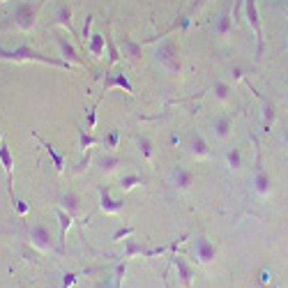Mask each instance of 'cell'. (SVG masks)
Returning <instances> with one entry per match:
<instances>
[{"label": "cell", "instance_id": "26", "mask_svg": "<svg viewBox=\"0 0 288 288\" xmlns=\"http://www.w3.org/2000/svg\"><path fill=\"white\" fill-rule=\"evenodd\" d=\"M212 90H214V97L219 99V102H228V99H231V92H233L226 81H217Z\"/></svg>", "mask_w": 288, "mask_h": 288}, {"label": "cell", "instance_id": "31", "mask_svg": "<svg viewBox=\"0 0 288 288\" xmlns=\"http://www.w3.org/2000/svg\"><path fill=\"white\" fill-rule=\"evenodd\" d=\"M138 148L143 152L145 159H152V141L148 136H138Z\"/></svg>", "mask_w": 288, "mask_h": 288}, {"label": "cell", "instance_id": "11", "mask_svg": "<svg viewBox=\"0 0 288 288\" xmlns=\"http://www.w3.org/2000/svg\"><path fill=\"white\" fill-rule=\"evenodd\" d=\"M173 265L178 270V277H180L182 286L184 288H191V279H194V267L187 263V258L184 256H175L173 258Z\"/></svg>", "mask_w": 288, "mask_h": 288}, {"label": "cell", "instance_id": "23", "mask_svg": "<svg viewBox=\"0 0 288 288\" xmlns=\"http://www.w3.org/2000/svg\"><path fill=\"white\" fill-rule=\"evenodd\" d=\"M122 164L120 157H115V155H104V157H99L97 166L104 171V173H111V171H115V168Z\"/></svg>", "mask_w": 288, "mask_h": 288}, {"label": "cell", "instance_id": "27", "mask_svg": "<svg viewBox=\"0 0 288 288\" xmlns=\"http://www.w3.org/2000/svg\"><path fill=\"white\" fill-rule=\"evenodd\" d=\"M97 143H102V138L92 136L90 131H81V134H79V145H81L83 150H90L92 145H97Z\"/></svg>", "mask_w": 288, "mask_h": 288}, {"label": "cell", "instance_id": "16", "mask_svg": "<svg viewBox=\"0 0 288 288\" xmlns=\"http://www.w3.org/2000/svg\"><path fill=\"white\" fill-rule=\"evenodd\" d=\"M111 88H122L125 92H134V88H131V83H129L127 74H122V72H118V74H108L106 81H104V90H111Z\"/></svg>", "mask_w": 288, "mask_h": 288}, {"label": "cell", "instance_id": "4", "mask_svg": "<svg viewBox=\"0 0 288 288\" xmlns=\"http://www.w3.org/2000/svg\"><path fill=\"white\" fill-rule=\"evenodd\" d=\"M244 16H247L249 26L254 28V32H256V39H258L256 58H261V53H263V30H261V16H258L256 0H244Z\"/></svg>", "mask_w": 288, "mask_h": 288}, {"label": "cell", "instance_id": "17", "mask_svg": "<svg viewBox=\"0 0 288 288\" xmlns=\"http://www.w3.org/2000/svg\"><path fill=\"white\" fill-rule=\"evenodd\" d=\"M231 32H233V16H231V9H226V12L217 19V23H214V35L221 39H226Z\"/></svg>", "mask_w": 288, "mask_h": 288}, {"label": "cell", "instance_id": "6", "mask_svg": "<svg viewBox=\"0 0 288 288\" xmlns=\"http://www.w3.org/2000/svg\"><path fill=\"white\" fill-rule=\"evenodd\" d=\"M194 251H196V258L198 263H203V265H210L214 263V258H217V247H214L208 237H196V242H194Z\"/></svg>", "mask_w": 288, "mask_h": 288}, {"label": "cell", "instance_id": "2", "mask_svg": "<svg viewBox=\"0 0 288 288\" xmlns=\"http://www.w3.org/2000/svg\"><path fill=\"white\" fill-rule=\"evenodd\" d=\"M157 62H159L161 67H166L168 72H173L178 74L182 69V60H180V49L175 44L173 39H164L157 49Z\"/></svg>", "mask_w": 288, "mask_h": 288}, {"label": "cell", "instance_id": "21", "mask_svg": "<svg viewBox=\"0 0 288 288\" xmlns=\"http://www.w3.org/2000/svg\"><path fill=\"white\" fill-rule=\"evenodd\" d=\"M189 152L196 159H208V157H210V148H208V143H205V138L201 136V134H196V136L191 138Z\"/></svg>", "mask_w": 288, "mask_h": 288}, {"label": "cell", "instance_id": "30", "mask_svg": "<svg viewBox=\"0 0 288 288\" xmlns=\"http://www.w3.org/2000/svg\"><path fill=\"white\" fill-rule=\"evenodd\" d=\"M274 118H277V108H274L270 102H265V104H263V120H265V127L272 125Z\"/></svg>", "mask_w": 288, "mask_h": 288}, {"label": "cell", "instance_id": "18", "mask_svg": "<svg viewBox=\"0 0 288 288\" xmlns=\"http://www.w3.org/2000/svg\"><path fill=\"white\" fill-rule=\"evenodd\" d=\"M32 134H35V131H32ZM35 138H37L39 143H42V148H44V150L49 152V157L53 159V166H55V171H58V173H60V175L65 173V155H62V152H58V150H55V148H53V145H51V143H46L44 138H39L37 134H35Z\"/></svg>", "mask_w": 288, "mask_h": 288}, {"label": "cell", "instance_id": "35", "mask_svg": "<svg viewBox=\"0 0 288 288\" xmlns=\"http://www.w3.org/2000/svg\"><path fill=\"white\" fill-rule=\"evenodd\" d=\"M14 208H16V212L21 214V217H26V214L30 212V205L26 203V201H21V198H19V201H14Z\"/></svg>", "mask_w": 288, "mask_h": 288}, {"label": "cell", "instance_id": "38", "mask_svg": "<svg viewBox=\"0 0 288 288\" xmlns=\"http://www.w3.org/2000/svg\"><path fill=\"white\" fill-rule=\"evenodd\" d=\"M270 279H272V272H270L267 267H265V270H261V279H258V281L265 286V284H270Z\"/></svg>", "mask_w": 288, "mask_h": 288}, {"label": "cell", "instance_id": "42", "mask_svg": "<svg viewBox=\"0 0 288 288\" xmlns=\"http://www.w3.org/2000/svg\"><path fill=\"white\" fill-rule=\"evenodd\" d=\"M0 143H2V131H0Z\"/></svg>", "mask_w": 288, "mask_h": 288}, {"label": "cell", "instance_id": "33", "mask_svg": "<svg viewBox=\"0 0 288 288\" xmlns=\"http://www.w3.org/2000/svg\"><path fill=\"white\" fill-rule=\"evenodd\" d=\"M134 231H136V228H134V226L118 228V231H115V233H113V240H115V242H120V240H125V237H129V235L134 233Z\"/></svg>", "mask_w": 288, "mask_h": 288}, {"label": "cell", "instance_id": "9", "mask_svg": "<svg viewBox=\"0 0 288 288\" xmlns=\"http://www.w3.org/2000/svg\"><path fill=\"white\" fill-rule=\"evenodd\" d=\"M99 208H102L106 214H120L122 208H125V203L111 198V194H108L106 187H99Z\"/></svg>", "mask_w": 288, "mask_h": 288}, {"label": "cell", "instance_id": "12", "mask_svg": "<svg viewBox=\"0 0 288 288\" xmlns=\"http://www.w3.org/2000/svg\"><path fill=\"white\" fill-rule=\"evenodd\" d=\"M60 208L62 210H67L72 217H76V214H81V196L76 194V191H65L60 196Z\"/></svg>", "mask_w": 288, "mask_h": 288}, {"label": "cell", "instance_id": "19", "mask_svg": "<svg viewBox=\"0 0 288 288\" xmlns=\"http://www.w3.org/2000/svg\"><path fill=\"white\" fill-rule=\"evenodd\" d=\"M231 129H233V122L228 115H219V118H214L212 122V134L217 138H228L231 136Z\"/></svg>", "mask_w": 288, "mask_h": 288}, {"label": "cell", "instance_id": "37", "mask_svg": "<svg viewBox=\"0 0 288 288\" xmlns=\"http://www.w3.org/2000/svg\"><path fill=\"white\" fill-rule=\"evenodd\" d=\"M92 19H95V16H88V19H85L83 32H81V35H83V42H85V44H88V39H90V26H92Z\"/></svg>", "mask_w": 288, "mask_h": 288}, {"label": "cell", "instance_id": "3", "mask_svg": "<svg viewBox=\"0 0 288 288\" xmlns=\"http://www.w3.org/2000/svg\"><path fill=\"white\" fill-rule=\"evenodd\" d=\"M37 12H39V2H16L14 7V23L21 28L23 32H28L35 28V21H37Z\"/></svg>", "mask_w": 288, "mask_h": 288}, {"label": "cell", "instance_id": "8", "mask_svg": "<svg viewBox=\"0 0 288 288\" xmlns=\"http://www.w3.org/2000/svg\"><path fill=\"white\" fill-rule=\"evenodd\" d=\"M168 247H157V249H145L143 244L134 242V240H125V258H134V256H159L164 254Z\"/></svg>", "mask_w": 288, "mask_h": 288}, {"label": "cell", "instance_id": "22", "mask_svg": "<svg viewBox=\"0 0 288 288\" xmlns=\"http://www.w3.org/2000/svg\"><path fill=\"white\" fill-rule=\"evenodd\" d=\"M55 214H58V221H60V244H65V237H67V231L72 226L74 217L67 210H62V208H55Z\"/></svg>", "mask_w": 288, "mask_h": 288}, {"label": "cell", "instance_id": "36", "mask_svg": "<svg viewBox=\"0 0 288 288\" xmlns=\"http://www.w3.org/2000/svg\"><path fill=\"white\" fill-rule=\"evenodd\" d=\"M95 125H97V104H95V106L88 111V131H90Z\"/></svg>", "mask_w": 288, "mask_h": 288}, {"label": "cell", "instance_id": "40", "mask_svg": "<svg viewBox=\"0 0 288 288\" xmlns=\"http://www.w3.org/2000/svg\"><path fill=\"white\" fill-rule=\"evenodd\" d=\"M180 143V136H178V134H173V136H171V145H178Z\"/></svg>", "mask_w": 288, "mask_h": 288}, {"label": "cell", "instance_id": "32", "mask_svg": "<svg viewBox=\"0 0 288 288\" xmlns=\"http://www.w3.org/2000/svg\"><path fill=\"white\" fill-rule=\"evenodd\" d=\"M106 44H108V67H111V65H115V62L120 60V53H118V46L111 39H106Z\"/></svg>", "mask_w": 288, "mask_h": 288}, {"label": "cell", "instance_id": "5", "mask_svg": "<svg viewBox=\"0 0 288 288\" xmlns=\"http://www.w3.org/2000/svg\"><path fill=\"white\" fill-rule=\"evenodd\" d=\"M55 44H58V49H60V55L62 60H67L69 65L74 62V65H79V67H88V62H85V58H81V53L76 51V46L69 42L67 37H55Z\"/></svg>", "mask_w": 288, "mask_h": 288}, {"label": "cell", "instance_id": "20", "mask_svg": "<svg viewBox=\"0 0 288 288\" xmlns=\"http://www.w3.org/2000/svg\"><path fill=\"white\" fill-rule=\"evenodd\" d=\"M120 44H122V53L127 55L129 60H131V62H141V44H138V42H134L131 37H127V35H125Z\"/></svg>", "mask_w": 288, "mask_h": 288}, {"label": "cell", "instance_id": "44", "mask_svg": "<svg viewBox=\"0 0 288 288\" xmlns=\"http://www.w3.org/2000/svg\"><path fill=\"white\" fill-rule=\"evenodd\" d=\"M0 2H5V0H0Z\"/></svg>", "mask_w": 288, "mask_h": 288}, {"label": "cell", "instance_id": "41", "mask_svg": "<svg viewBox=\"0 0 288 288\" xmlns=\"http://www.w3.org/2000/svg\"><path fill=\"white\" fill-rule=\"evenodd\" d=\"M284 138H286V145H288V129H286V134H284Z\"/></svg>", "mask_w": 288, "mask_h": 288}, {"label": "cell", "instance_id": "10", "mask_svg": "<svg viewBox=\"0 0 288 288\" xmlns=\"http://www.w3.org/2000/svg\"><path fill=\"white\" fill-rule=\"evenodd\" d=\"M254 187L261 196H267L270 189H272V180H270V173H267L265 168L261 166V159L256 164V173H254Z\"/></svg>", "mask_w": 288, "mask_h": 288}, {"label": "cell", "instance_id": "1", "mask_svg": "<svg viewBox=\"0 0 288 288\" xmlns=\"http://www.w3.org/2000/svg\"><path fill=\"white\" fill-rule=\"evenodd\" d=\"M0 60H9V62H44V65H53V67H62V69H69L72 65H69L67 60H53V58H46V55H42L39 51H35V49H30V46H19V49H12V51H2L0 49Z\"/></svg>", "mask_w": 288, "mask_h": 288}, {"label": "cell", "instance_id": "25", "mask_svg": "<svg viewBox=\"0 0 288 288\" xmlns=\"http://www.w3.org/2000/svg\"><path fill=\"white\" fill-rule=\"evenodd\" d=\"M226 161L233 171L242 168V152H240V148H231V150L226 152Z\"/></svg>", "mask_w": 288, "mask_h": 288}, {"label": "cell", "instance_id": "39", "mask_svg": "<svg viewBox=\"0 0 288 288\" xmlns=\"http://www.w3.org/2000/svg\"><path fill=\"white\" fill-rule=\"evenodd\" d=\"M88 161H90V155H85V159L79 164V168H76V173H83V168H88Z\"/></svg>", "mask_w": 288, "mask_h": 288}, {"label": "cell", "instance_id": "15", "mask_svg": "<svg viewBox=\"0 0 288 288\" xmlns=\"http://www.w3.org/2000/svg\"><path fill=\"white\" fill-rule=\"evenodd\" d=\"M88 51H90V55L95 58V60H102L104 58V49H106V37L102 35V32H95V35H90V39H88Z\"/></svg>", "mask_w": 288, "mask_h": 288}, {"label": "cell", "instance_id": "14", "mask_svg": "<svg viewBox=\"0 0 288 288\" xmlns=\"http://www.w3.org/2000/svg\"><path fill=\"white\" fill-rule=\"evenodd\" d=\"M173 184H175V189L187 191L194 184V171H189V168H184V166H178L173 173Z\"/></svg>", "mask_w": 288, "mask_h": 288}, {"label": "cell", "instance_id": "43", "mask_svg": "<svg viewBox=\"0 0 288 288\" xmlns=\"http://www.w3.org/2000/svg\"><path fill=\"white\" fill-rule=\"evenodd\" d=\"M286 104H288V92H286Z\"/></svg>", "mask_w": 288, "mask_h": 288}, {"label": "cell", "instance_id": "29", "mask_svg": "<svg viewBox=\"0 0 288 288\" xmlns=\"http://www.w3.org/2000/svg\"><path fill=\"white\" fill-rule=\"evenodd\" d=\"M102 143L106 145L108 150H113V148H118V143H120V131H118V129H111V131H108L106 136L102 138Z\"/></svg>", "mask_w": 288, "mask_h": 288}, {"label": "cell", "instance_id": "28", "mask_svg": "<svg viewBox=\"0 0 288 288\" xmlns=\"http://www.w3.org/2000/svg\"><path fill=\"white\" fill-rule=\"evenodd\" d=\"M141 175H136V173H129V175H122V180H120V187L125 191L127 189H134V187H136V184H141Z\"/></svg>", "mask_w": 288, "mask_h": 288}, {"label": "cell", "instance_id": "24", "mask_svg": "<svg viewBox=\"0 0 288 288\" xmlns=\"http://www.w3.org/2000/svg\"><path fill=\"white\" fill-rule=\"evenodd\" d=\"M55 23H58V26H65L67 30H72V7H69V5H62V7L58 9Z\"/></svg>", "mask_w": 288, "mask_h": 288}, {"label": "cell", "instance_id": "34", "mask_svg": "<svg viewBox=\"0 0 288 288\" xmlns=\"http://www.w3.org/2000/svg\"><path fill=\"white\" fill-rule=\"evenodd\" d=\"M125 263H120V265H115V286L113 288H120L122 286V277H125Z\"/></svg>", "mask_w": 288, "mask_h": 288}, {"label": "cell", "instance_id": "13", "mask_svg": "<svg viewBox=\"0 0 288 288\" xmlns=\"http://www.w3.org/2000/svg\"><path fill=\"white\" fill-rule=\"evenodd\" d=\"M0 164L7 173V184H9V194H12V173H14V157H12V148L7 143H0Z\"/></svg>", "mask_w": 288, "mask_h": 288}, {"label": "cell", "instance_id": "7", "mask_svg": "<svg viewBox=\"0 0 288 288\" xmlns=\"http://www.w3.org/2000/svg\"><path fill=\"white\" fill-rule=\"evenodd\" d=\"M30 240H32V244L42 251L53 249V237H51V233H49V228L42 226V224L30 228Z\"/></svg>", "mask_w": 288, "mask_h": 288}]
</instances>
